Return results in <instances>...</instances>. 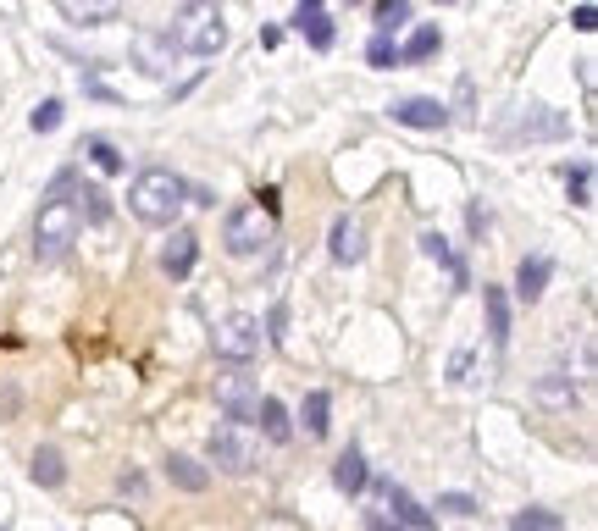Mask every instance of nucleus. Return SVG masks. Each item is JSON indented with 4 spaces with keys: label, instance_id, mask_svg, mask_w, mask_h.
Segmentation results:
<instances>
[{
    "label": "nucleus",
    "instance_id": "393cba45",
    "mask_svg": "<svg viewBox=\"0 0 598 531\" xmlns=\"http://www.w3.org/2000/svg\"><path fill=\"white\" fill-rule=\"evenodd\" d=\"M366 67H377V72H383V67H399V45L377 34V39H371V50H366Z\"/></svg>",
    "mask_w": 598,
    "mask_h": 531
},
{
    "label": "nucleus",
    "instance_id": "39448f33",
    "mask_svg": "<svg viewBox=\"0 0 598 531\" xmlns=\"http://www.w3.org/2000/svg\"><path fill=\"white\" fill-rule=\"evenodd\" d=\"M205 454H211L216 471H228V476L255 471V443H250V432H244V426H233V421H216V426H211V437H205Z\"/></svg>",
    "mask_w": 598,
    "mask_h": 531
},
{
    "label": "nucleus",
    "instance_id": "5701e85b",
    "mask_svg": "<svg viewBox=\"0 0 598 531\" xmlns=\"http://www.w3.org/2000/svg\"><path fill=\"white\" fill-rule=\"evenodd\" d=\"M371 17H377V28H383V39H388V28H405L416 12H410L405 0H383V6H371Z\"/></svg>",
    "mask_w": 598,
    "mask_h": 531
},
{
    "label": "nucleus",
    "instance_id": "cd10ccee",
    "mask_svg": "<svg viewBox=\"0 0 598 531\" xmlns=\"http://www.w3.org/2000/svg\"><path fill=\"white\" fill-rule=\"evenodd\" d=\"M438 509H449V515H477V498H466V493H443V498H438Z\"/></svg>",
    "mask_w": 598,
    "mask_h": 531
},
{
    "label": "nucleus",
    "instance_id": "0eeeda50",
    "mask_svg": "<svg viewBox=\"0 0 598 531\" xmlns=\"http://www.w3.org/2000/svg\"><path fill=\"white\" fill-rule=\"evenodd\" d=\"M261 399L266 393L255 388V377H250V366L244 371H222V377H216V404H222V415H228L233 426H244V421H255V410H261Z\"/></svg>",
    "mask_w": 598,
    "mask_h": 531
},
{
    "label": "nucleus",
    "instance_id": "c85d7f7f",
    "mask_svg": "<svg viewBox=\"0 0 598 531\" xmlns=\"http://www.w3.org/2000/svg\"><path fill=\"white\" fill-rule=\"evenodd\" d=\"M89 155H95V166H100V172H122V155L111 150V144H89Z\"/></svg>",
    "mask_w": 598,
    "mask_h": 531
},
{
    "label": "nucleus",
    "instance_id": "6ab92c4d",
    "mask_svg": "<svg viewBox=\"0 0 598 531\" xmlns=\"http://www.w3.org/2000/svg\"><path fill=\"white\" fill-rule=\"evenodd\" d=\"M438 45H443L438 23H421L416 34H410V45L399 50V61H427V56H432V50H438Z\"/></svg>",
    "mask_w": 598,
    "mask_h": 531
},
{
    "label": "nucleus",
    "instance_id": "4468645a",
    "mask_svg": "<svg viewBox=\"0 0 598 531\" xmlns=\"http://www.w3.org/2000/svg\"><path fill=\"white\" fill-rule=\"evenodd\" d=\"M394 122H405V128H443L449 111H443V100H399Z\"/></svg>",
    "mask_w": 598,
    "mask_h": 531
},
{
    "label": "nucleus",
    "instance_id": "bb28decb",
    "mask_svg": "<svg viewBox=\"0 0 598 531\" xmlns=\"http://www.w3.org/2000/svg\"><path fill=\"white\" fill-rule=\"evenodd\" d=\"M28 122H34V133H50V128L61 122V100H45V106H34V117H28Z\"/></svg>",
    "mask_w": 598,
    "mask_h": 531
},
{
    "label": "nucleus",
    "instance_id": "f8f14e48",
    "mask_svg": "<svg viewBox=\"0 0 598 531\" xmlns=\"http://www.w3.org/2000/svg\"><path fill=\"white\" fill-rule=\"evenodd\" d=\"M294 28H299V34H305V39H311L316 50H327V45H333V34H338L322 0H305V6H299V12H294Z\"/></svg>",
    "mask_w": 598,
    "mask_h": 531
},
{
    "label": "nucleus",
    "instance_id": "f3484780",
    "mask_svg": "<svg viewBox=\"0 0 598 531\" xmlns=\"http://www.w3.org/2000/svg\"><path fill=\"white\" fill-rule=\"evenodd\" d=\"M510 531H565V520L554 515V509L527 504V509H515V515H510Z\"/></svg>",
    "mask_w": 598,
    "mask_h": 531
},
{
    "label": "nucleus",
    "instance_id": "f257e3e1",
    "mask_svg": "<svg viewBox=\"0 0 598 531\" xmlns=\"http://www.w3.org/2000/svg\"><path fill=\"white\" fill-rule=\"evenodd\" d=\"M183 200H189V189H183V177L167 172V166H150V172H139L128 183V211L150 227H178Z\"/></svg>",
    "mask_w": 598,
    "mask_h": 531
},
{
    "label": "nucleus",
    "instance_id": "2f4dec72",
    "mask_svg": "<svg viewBox=\"0 0 598 531\" xmlns=\"http://www.w3.org/2000/svg\"><path fill=\"white\" fill-rule=\"evenodd\" d=\"M0 531H6V526H0Z\"/></svg>",
    "mask_w": 598,
    "mask_h": 531
},
{
    "label": "nucleus",
    "instance_id": "b1692460",
    "mask_svg": "<svg viewBox=\"0 0 598 531\" xmlns=\"http://www.w3.org/2000/svg\"><path fill=\"white\" fill-rule=\"evenodd\" d=\"M538 399L549 404V410H576V404H582V393H576L571 382H543V388H538Z\"/></svg>",
    "mask_w": 598,
    "mask_h": 531
},
{
    "label": "nucleus",
    "instance_id": "a211bd4d",
    "mask_svg": "<svg viewBox=\"0 0 598 531\" xmlns=\"http://www.w3.org/2000/svg\"><path fill=\"white\" fill-rule=\"evenodd\" d=\"M28 471H34V482H45V487H61V482H67V460H61V449H39Z\"/></svg>",
    "mask_w": 598,
    "mask_h": 531
},
{
    "label": "nucleus",
    "instance_id": "9d476101",
    "mask_svg": "<svg viewBox=\"0 0 598 531\" xmlns=\"http://www.w3.org/2000/svg\"><path fill=\"white\" fill-rule=\"evenodd\" d=\"M194 260H200V238H194L189 227H172V233H167V244H161V272H167V277H178V283H183V277L194 272Z\"/></svg>",
    "mask_w": 598,
    "mask_h": 531
},
{
    "label": "nucleus",
    "instance_id": "1a4fd4ad",
    "mask_svg": "<svg viewBox=\"0 0 598 531\" xmlns=\"http://www.w3.org/2000/svg\"><path fill=\"white\" fill-rule=\"evenodd\" d=\"M327 249H333L338 266H360L366 260V222L360 216H338L333 233H327Z\"/></svg>",
    "mask_w": 598,
    "mask_h": 531
},
{
    "label": "nucleus",
    "instance_id": "7ed1b4c3",
    "mask_svg": "<svg viewBox=\"0 0 598 531\" xmlns=\"http://www.w3.org/2000/svg\"><path fill=\"white\" fill-rule=\"evenodd\" d=\"M172 39H178L189 56H216V50L228 45V23H222L216 6L194 0V6H183V12L172 17Z\"/></svg>",
    "mask_w": 598,
    "mask_h": 531
},
{
    "label": "nucleus",
    "instance_id": "2eb2a0df",
    "mask_svg": "<svg viewBox=\"0 0 598 531\" xmlns=\"http://www.w3.org/2000/svg\"><path fill=\"white\" fill-rule=\"evenodd\" d=\"M167 476L183 487V493H205V465L189 460V454H167Z\"/></svg>",
    "mask_w": 598,
    "mask_h": 531
},
{
    "label": "nucleus",
    "instance_id": "dca6fc26",
    "mask_svg": "<svg viewBox=\"0 0 598 531\" xmlns=\"http://www.w3.org/2000/svg\"><path fill=\"white\" fill-rule=\"evenodd\" d=\"M482 299H488V338L504 343L510 338V299H504V288H482Z\"/></svg>",
    "mask_w": 598,
    "mask_h": 531
},
{
    "label": "nucleus",
    "instance_id": "aec40b11",
    "mask_svg": "<svg viewBox=\"0 0 598 531\" xmlns=\"http://www.w3.org/2000/svg\"><path fill=\"white\" fill-rule=\"evenodd\" d=\"M255 421H261V432L272 437V443H288V410L277 399H261V410H255Z\"/></svg>",
    "mask_w": 598,
    "mask_h": 531
},
{
    "label": "nucleus",
    "instance_id": "20e7f679",
    "mask_svg": "<svg viewBox=\"0 0 598 531\" xmlns=\"http://www.w3.org/2000/svg\"><path fill=\"white\" fill-rule=\"evenodd\" d=\"M216 354L228 360L233 371H244L261 354V321L250 310H228V316L216 321Z\"/></svg>",
    "mask_w": 598,
    "mask_h": 531
},
{
    "label": "nucleus",
    "instance_id": "7c9ffc66",
    "mask_svg": "<svg viewBox=\"0 0 598 531\" xmlns=\"http://www.w3.org/2000/svg\"><path fill=\"white\" fill-rule=\"evenodd\" d=\"M576 28H582V34H593V28H598V12H593V6H582V12H576Z\"/></svg>",
    "mask_w": 598,
    "mask_h": 531
},
{
    "label": "nucleus",
    "instance_id": "a878e982",
    "mask_svg": "<svg viewBox=\"0 0 598 531\" xmlns=\"http://www.w3.org/2000/svg\"><path fill=\"white\" fill-rule=\"evenodd\" d=\"M421 249H427L432 260H443V266H449V272H466V266H460V260H455V249L443 244L438 233H421Z\"/></svg>",
    "mask_w": 598,
    "mask_h": 531
},
{
    "label": "nucleus",
    "instance_id": "c756f323",
    "mask_svg": "<svg viewBox=\"0 0 598 531\" xmlns=\"http://www.w3.org/2000/svg\"><path fill=\"white\" fill-rule=\"evenodd\" d=\"M366 531H399V526L383 515V509H366Z\"/></svg>",
    "mask_w": 598,
    "mask_h": 531
},
{
    "label": "nucleus",
    "instance_id": "f03ea898",
    "mask_svg": "<svg viewBox=\"0 0 598 531\" xmlns=\"http://www.w3.org/2000/svg\"><path fill=\"white\" fill-rule=\"evenodd\" d=\"M78 233H84V211L67 194H50L34 216V260L39 266H61L72 255V244H78Z\"/></svg>",
    "mask_w": 598,
    "mask_h": 531
},
{
    "label": "nucleus",
    "instance_id": "412c9836",
    "mask_svg": "<svg viewBox=\"0 0 598 531\" xmlns=\"http://www.w3.org/2000/svg\"><path fill=\"white\" fill-rule=\"evenodd\" d=\"M299 421H305V432L311 437H327V393H305V410H299Z\"/></svg>",
    "mask_w": 598,
    "mask_h": 531
},
{
    "label": "nucleus",
    "instance_id": "ddd939ff",
    "mask_svg": "<svg viewBox=\"0 0 598 531\" xmlns=\"http://www.w3.org/2000/svg\"><path fill=\"white\" fill-rule=\"evenodd\" d=\"M366 482H371L366 454H360V449H344V454H338V465H333V487L355 498V493H366Z\"/></svg>",
    "mask_w": 598,
    "mask_h": 531
},
{
    "label": "nucleus",
    "instance_id": "9b49d317",
    "mask_svg": "<svg viewBox=\"0 0 598 531\" xmlns=\"http://www.w3.org/2000/svg\"><path fill=\"white\" fill-rule=\"evenodd\" d=\"M549 272H554V260H549V255H527L521 266H515V294L527 299V305H538L543 288H549Z\"/></svg>",
    "mask_w": 598,
    "mask_h": 531
},
{
    "label": "nucleus",
    "instance_id": "423d86ee",
    "mask_svg": "<svg viewBox=\"0 0 598 531\" xmlns=\"http://www.w3.org/2000/svg\"><path fill=\"white\" fill-rule=\"evenodd\" d=\"M222 244H228V255H261L272 244V216L261 205H239L222 227Z\"/></svg>",
    "mask_w": 598,
    "mask_h": 531
},
{
    "label": "nucleus",
    "instance_id": "6e6552de",
    "mask_svg": "<svg viewBox=\"0 0 598 531\" xmlns=\"http://www.w3.org/2000/svg\"><path fill=\"white\" fill-rule=\"evenodd\" d=\"M377 493H383L388 520H394L399 531H432V509H421V504H416V498H410L399 482H377Z\"/></svg>",
    "mask_w": 598,
    "mask_h": 531
},
{
    "label": "nucleus",
    "instance_id": "4be33fe9",
    "mask_svg": "<svg viewBox=\"0 0 598 531\" xmlns=\"http://www.w3.org/2000/svg\"><path fill=\"white\" fill-rule=\"evenodd\" d=\"M587 183H593V166H587V161L565 166V194H571L576 205H587V200H593V189H587Z\"/></svg>",
    "mask_w": 598,
    "mask_h": 531
}]
</instances>
